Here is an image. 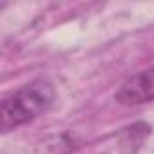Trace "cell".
<instances>
[{"label": "cell", "mask_w": 154, "mask_h": 154, "mask_svg": "<svg viewBox=\"0 0 154 154\" xmlns=\"http://www.w3.org/2000/svg\"><path fill=\"white\" fill-rule=\"evenodd\" d=\"M54 102V87L47 80H35L22 85L0 105V129L9 132L44 114Z\"/></svg>", "instance_id": "obj_1"}, {"label": "cell", "mask_w": 154, "mask_h": 154, "mask_svg": "<svg viewBox=\"0 0 154 154\" xmlns=\"http://www.w3.org/2000/svg\"><path fill=\"white\" fill-rule=\"evenodd\" d=\"M114 100L122 105H141L154 100V65L132 74L116 91Z\"/></svg>", "instance_id": "obj_2"}]
</instances>
